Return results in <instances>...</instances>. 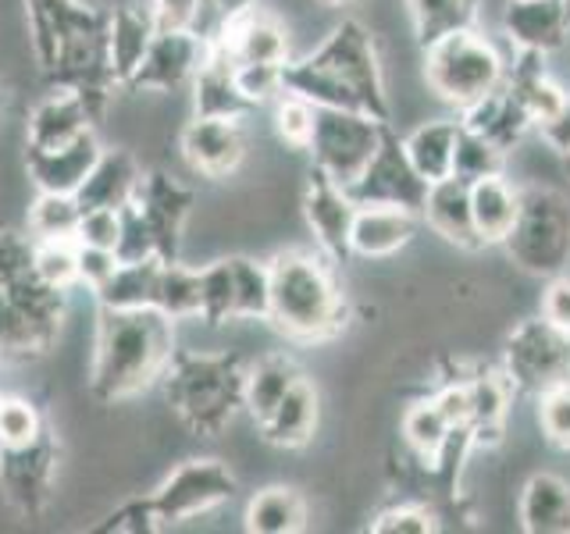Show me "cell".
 Masks as SVG:
<instances>
[{
  "label": "cell",
  "mask_w": 570,
  "mask_h": 534,
  "mask_svg": "<svg viewBox=\"0 0 570 534\" xmlns=\"http://www.w3.org/2000/svg\"><path fill=\"white\" fill-rule=\"evenodd\" d=\"M107 22L111 11L82 8L79 0H29L36 61L50 76L53 89L79 93L97 121L118 93Z\"/></svg>",
  "instance_id": "cell-1"
},
{
  "label": "cell",
  "mask_w": 570,
  "mask_h": 534,
  "mask_svg": "<svg viewBox=\"0 0 570 534\" xmlns=\"http://www.w3.org/2000/svg\"><path fill=\"white\" fill-rule=\"evenodd\" d=\"M282 89L311 100L314 107H338V111H364L389 121V97L382 79L379 47L371 32L343 18L314 53L282 65Z\"/></svg>",
  "instance_id": "cell-2"
},
{
  "label": "cell",
  "mask_w": 570,
  "mask_h": 534,
  "mask_svg": "<svg viewBox=\"0 0 570 534\" xmlns=\"http://www.w3.org/2000/svg\"><path fill=\"white\" fill-rule=\"evenodd\" d=\"M175 320L157 307L97 310L89 388L100 403H121L157 385L175 356Z\"/></svg>",
  "instance_id": "cell-3"
},
{
  "label": "cell",
  "mask_w": 570,
  "mask_h": 534,
  "mask_svg": "<svg viewBox=\"0 0 570 534\" xmlns=\"http://www.w3.org/2000/svg\"><path fill=\"white\" fill-rule=\"evenodd\" d=\"M267 320L293 343H328L350 325V299L335 278V264L311 249H282L272 260Z\"/></svg>",
  "instance_id": "cell-4"
},
{
  "label": "cell",
  "mask_w": 570,
  "mask_h": 534,
  "mask_svg": "<svg viewBox=\"0 0 570 534\" xmlns=\"http://www.w3.org/2000/svg\"><path fill=\"white\" fill-rule=\"evenodd\" d=\"M168 406L193 435L214 438L243 409L246 360L239 353H186L171 356L168 374L160 378Z\"/></svg>",
  "instance_id": "cell-5"
},
{
  "label": "cell",
  "mask_w": 570,
  "mask_h": 534,
  "mask_svg": "<svg viewBox=\"0 0 570 534\" xmlns=\"http://www.w3.org/2000/svg\"><path fill=\"white\" fill-rule=\"evenodd\" d=\"M193 210V189L165 171H147L129 207H121L118 260H178L183 228Z\"/></svg>",
  "instance_id": "cell-6"
},
{
  "label": "cell",
  "mask_w": 570,
  "mask_h": 534,
  "mask_svg": "<svg viewBox=\"0 0 570 534\" xmlns=\"http://www.w3.org/2000/svg\"><path fill=\"white\" fill-rule=\"evenodd\" d=\"M503 249L521 271L557 278L570 267V196L552 186H524L521 210L503 239Z\"/></svg>",
  "instance_id": "cell-7"
},
{
  "label": "cell",
  "mask_w": 570,
  "mask_h": 534,
  "mask_svg": "<svg viewBox=\"0 0 570 534\" xmlns=\"http://www.w3.org/2000/svg\"><path fill=\"white\" fill-rule=\"evenodd\" d=\"M503 58L478 29H460L442 36L432 47H424V82L439 100L453 103L456 111L492 93L495 86H503Z\"/></svg>",
  "instance_id": "cell-8"
},
{
  "label": "cell",
  "mask_w": 570,
  "mask_h": 534,
  "mask_svg": "<svg viewBox=\"0 0 570 534\" xmlns=\"http://www.w3.org/2000/svg\"><path fill=\"white\" fill-rule=\"evenodd\" d=\"M65 296L36 275L0 281V360H32L47 353L61 332Z\"/></svg>",
  "instance_id": "cell-9"
},
{
  "label": "cell",
  "mask_w": 570,
  "mask_h": 534,
  "mask_svg": "<svg viewBox=\"0 0 570 534\" xmlns=\"http://www.w3.org/2000/svg\"><path fill=\"white\" fill-rule=\"evenodd\" d=\"M385 125L364 111H338V107H317L314 139L307 154L314 157V168L325 171L332 182L353 186L361 171L371 165L374 150L385 136Z\"/></svg>",
  "instance_id": "cell-10"
},
{
  "label": "cell",
  "mask_w": 570,
  "mask_h": 534,
  "mask_svg": "<svg viewBox=\"0 0 570 534\" xmlns=\"http://www.w3.org/2000/svg\"><path fill=\"white\" fill-rule=\"evenodd\" d=\"M503 374L524 396L570 382V335L542 314L521 320L503 343Z\"/></svg>",
  "instance_id": "cell-11"
},
{
  "label": "cell",
  "mask_w": 570,
  "mask_h": 534,
  "mask_svg": "<svg viewBox=\"0 0 570 534\" xmlns=\"http://www.w3.org/2000/svg\"><path fill=\"white\" fill-rule=\"evenodd\" d=\"M236 492H239L236 474H232L222 459L204 456V459L178 463L147 498H150V510L157 516L160 531H165V527L186 524L193 516L232 503Z\"/></svg>",
  "instance_id": "cell-12"
},
{
  "label": "cell",
  "mask_w": 570,
  "mask_h": 534,
  "mask_svg": "<svg viewBox=\"0 0 570 534\" xmlns=\"http://www.w3.org/2000/svg\"><path fill=\"white\" fill-rule=\"evenodd\" d=\"M58 438L47 427L29 445H0V492L18 516H40L53 495V474H58Z\"/></svg>",
  "instance_id": "cell-13"
},
{
  "label": "cell",
  "mask_w": 570,
  "mask_h": 534,
  "mask_svg": "<svg viewBox=\"0 0 570 534\" xmlns=\"http://www.w3.org/2000/svg\"><path fill=\"white\" fill-rule=\"evenodd\" d=\"M350 196L356 204H385V207H403L421 214L428 182L421 171L410 165L403 139L392 132V125H385V136L374 150L371 165L361 171V178L350 186Z\"/></svg>",
  "instance_id": "cell-14"
},
{
  "label": "cell",
  "mask_w": 570,
  "mask_h": 534,
  "mask_svg": "<svg viewBox=\"0 0 570 534\" xmlns=\"http://www.w3.org/2000/svg\"><path fill=\"white\" fill-rule=\"evenodd\" d=\"M204 50H207V36L200 32L157 29L125 89H136V93L139 89H147V93H175V89L193 82L196 68L204 61Z\"/></svg>",
  "instance_id": "cell-15"
},
{
  "label": "cell",
  "mask_w": 570,
  "mask_h": 534,
  "mask_svg": "<svg viewBox=\"0 0 570 534\" xmlns=\"http://www.w3.org/2000/svg\"><path fill=\"white\" fill-rule=\"evenodd\" d=\"M303 218L317 243V254H325L335 267L346 264L350 254V231L356 218V200L346 186L332 182L325 171L311 168L307 189H303Z\"/></svg>",
  "instance_id": "cell-16"
},
{
  "label": "cell",
  "mask_w": 570,
  "mask_h": 534,
  "mask_svg": "<svg viewBox=\"0 0 570 534\" xmlns=\"http://www.w3.org/2000/svg\"><path fill=\"white\" fill-rule=\"evenodd\" d=\"M207 40L222 47L236 65H285L289 61V32L275 14L249 8L236 18H225L210 29Z\"/></svg>",
  "instance_id": "cell-17"
},
{
  "label": "cell",
  "mask_w": 570,
  "mask_h": 534,
  "mask_svg": "<svg viewBox=\"0 0 570 534\" xmlns=\"http://www.w3.org/2000/svg\"><path fill=\"white\" fill-rule=\"evenodd\" d=\"M246 129L243 118H196L183 129L178 150L183 160L204 178H228L246 157Z\"/></svg>",
  "instance_id": "cell-18"
},
{
  "label": "cell",
  "mask_w": 570,
  "mask_h": 534,
  "mask_svg": "<svg viewBox=\"0 0 570 534\" xmlns=\"http://www.w3.org/2000/svg\"><path fill=\"white\" fill-rule=\"evenodd\" d=\"M421 214L385 204H356V218L350 231V254L364 260L396 257L403 246L414 243Z\"/></svg>",
  "instance_id": "cell-19"
},
{
  "label": "cell",
  "mask_w": 570,
  "mask_h": 534,
  "mask_svg": "<svg viewBox=\"0 0 570 534\" xmlns=\"http://www.w3.org/2000/svg\"><path fill=\"white\" fill-rule=\"evenodd\" d=\"M503 29L517 50L552 53L570 36V8L567 0H510Z\"/></svg>",
  "instance_id": "cell-20"
},
{
  "label": "cell",
  "mask_w": 570,
  "mask_h": 534,
  "mask_svg": "<svg viewBox=\"0 0 570 534\" xmlns=\"http://www.w3.org/2000/svg\"><path fill=\"white\" fill-rule=\"evenodd\" d=\"M94 111L86 107V100L71 89H53L47 100L32 107L29 125H26V147L29 150H58L76 142L79 136L94 132Z\"/></svg>",
  "instance_id": "cell-21"
},
{
  "label": "cell",
  "mask_w": 570,
  "mask_h": 534,
  "mask_svg": "<svg viewBox=\"0 0 570 534\" xmlns=\"http://www.w3.org/2000/svg\"><path fill=\"white\" fill-rule=\"evenodd\" d=\"M100 154H104V147H100L97 132H86L76 142H68V147H58V150H29L26 147V171L40 192L76 196L79 186L86 182V175L94 171Z\"/></svg>",
  "instance_id": "cell-22"
},
{
  "label": "cell",
  "mask_w": 570,
  "mask_h": 534,
  "mask_svg": "<svg viewBox=\"0 0 570 534\" xmlns=\"http://www.w3.org/2000/svg\"><path fill=\"white\" fill-rule=\"evenodd\" d=\"M193 115L196 118H243L246 111H254L236 82V61L228 58L222 47H214L207 40L204 61L193 76Z\"/></svg>",
  "instance_id": "cell-23"
},
{
  "label": "cell",
  "mask_w": 570,
  "mask_h": 534,
  "mask_svg": "<svg viewBox=\"0 0 570 534\" xmlns=\"http://www.w3.org/2000/svg\"><path fill=\"white\" fill-rule=\"evenodd\" d=\"M421 221L450 246L485 249L478 239V231H474V218H471V186L460 182L456 175L439 178V182L428 186L424 207H421Z\"/></svg>",
  "instance_id": "cell-24"
},
{
  "label": "cell",
  "mask_w": 570,
  "mask_h": 534,
  "mask_svg": "<svg viewBox=\"0 0 570 534\" xmlns=\"http://www.w3.org/2000/svg\"><path fill=\"white\" fill-rule=\"evenodd\" d=\"M463 382H468V432L474 438V449H492L507 435L513 385L503 370H474Z\"/></svg>",
  "instance_id": "cell-25"
},
{
  "label": "cell",
  "mask_w": 570,
  "mask_h": 534,
  "mask_svg": "<svg viewBox=\"0 0 570 534\" xmlns=\"http://www.w3.org/2000/svg\"><path fill=\"white\" fill-rule=\"evenodd\" d=\"M503 86L517 97V103L524 107L531 125L539 129L542 121L557 118L563 107L570 103L567 89L546 71V53H531V50H517V61L507 68Z\"/></svg>",
  "instance_id": "cell-26"
},
{
  "label": "cell",
  "mask_w": 570,
  "mask_h": 534,
  "mask_svg": "<svg viewBox=\"0 0 570 534\" xmlns=\"http://www.w3.org/2000/svg\"><path fill=\"white\" fill-rule=\"evenodd\" d=\"M317 417H321L317 388L307 374H303V378L285 392L272 414L257 424V432L267 445H278V449H303L317 432Z\"/></svg>",
  "instance_id": "cell-27"
},
{
  "label": "cell",
  "mask_w": 570,
  "mask_h": 534,
  "mask_svg": "<svg viewBox=\"0 0 570 534\" xmlns=\"http://www.w3.org/2000/svg\"><path fill=\"white\" fill-rule=\"evenodd\" d=\"M460 125H463V129L478 132V136H485L503 154H510L517 142H521L534 129L528 111H524L521 103H517V97L510 93L507 86H495L492 93L474 100L471 107H463Z\"/></svg>",
  "instance_id": "cell-28"
},
{
  "label": "cell",
  "mask_w": 570,
  "mask_h": 534,
  "mask_svg": "<svg viewBox=\"0 0 570 534\" xmlns=\"http://www.w3.org/2000/svg\"><path fill=\"white\" fill-rule=\"evenodd\" d=\"M139 182H142V168L136 165V157L129 150H104L97 157L94 171H89L86 182L79 186L76 200L82 210H94V207L121 210L132 204Z\"/></svg>",
  "instance_id": "cell-29"
},
{
  "label": "cell",
  "mask_w": 570,
  "mask_h": 534,
  "mask_svg": "<svg viewBox=\"0 0 570 534\" xmlns=\"http://www.w3.org/2000/svg\"><path fill=\"white\" fill-rule=\"evenodd\" d=\"M517 521L528 534H570V481L560 474H531L521 488Z\"/></svg>",
  "instance_id": "cell-30"
},
{
  "label": "cell",
  "mask_w": 570,
  "mask_h": 534,
  "mask_svg": "<svg viewBox=\"0 0 570 534\" xmlns=\"http://www.w3.org/2000/svg\"><path fill=\"white\" fill-rule=\"evenodd\" d=\"M154 32H157V22L147 4L125 0L121 8L111 11V22H107V47H111V71L118 79V89L129 86L132 71L139 68L142 53H147V47L154 40Z\"/></svg>",
  "instance_id": "cell-31"
},
{
  "label": "cell",
  "mask_w": 570,
  "mask_h": 534,
  "mask_svg": "<svg viewBox=\"0 0 570 534\" xmlns=\"http://www.w3.org/2000/svg\"><path fill=\"white\" fill-rule=\"evenodd\" d=\"M521 210V189L507 175L481 178L471 186V218L481 246H503Z\"/></svg>",
  "instance_id": "cell-32"
},
{
  "label": "cell",
  "mask_w": 570,
  "mask_h": 534,
  "mask_svg": "<svg viewBox=\"0 0 570 534\" xmlns=\"http://www.w3.org/2000/svg\"><path fill=\"white\" fill-rule=\"evenodd\" d=\"M456 136H460V118H435L417 125L414 132L403 136V147L410 165L421 171L428 186L439 178L453 175V157H456Z\"/></svg>",
  "instance_id": "cell-33"
},
{
  "label": "cell",
  "mask_w": 570,
  "mask_h": 534,
  "mask_svg": "<svg viewBox=\"0 0 570 534\" xmlns=\"http://www.w3.org/2000/svg\"><path fill=\"white\" fill-rule=\"evenodd\" d=\"M303 378L299 364L285 353H267L257 364H246V388H243V409L257 424L282 403V396Z\"/></svg>",
  "instance_id": "cell-34"
},
{
  "label": "cell",
  "mask_w": 570,
  "mask_h": 534,
  "mask_svg": "<svg viewBox=\"0 0 570 534\" xmlns=\"http://www.w3.org/2000/svg\"><path fill=\"white\" fill-rule=\"evenodd\" d=\"M307 521H311L307 498L285 485L261 488L243 513V527L249 534H299L307 531Z\"/></svg>",
  "instance_id": "cell-35"
},
{
  "label": "cell",
  "mask_w": 570,
  "mask_h": 534,
  "mask_svg": "<svg viewBox=\"0 0 570 534\" xmlns=\"http://www.w3.org/2000/svg\"><path fill=\"white\" fill-rule=\"evenodd\" d=\"M400 432H403L410 456H414L417 463H424V467L435 474L445 445H450V438H453V424H450V417L442 414V406L432 396L410 403L406 414H403Z\"/></svg>",
  "instance_id": "cell-36"
},
{
  "label": "cell",
  "mask_w": 570,
  "mask_h": 534,
  "mask_svg": "<svg viewBox=\"0 0 570 534\" xmlns=\"http://www.w3.org/2000/svg\"><path fill=\"white\" fill-rule=\"evenodd\" d=\"M410 22H414L417 47H432L435 40L460 29H478L481 0H406Z\"/></svg>",
  "instance_id": "cell-37"
},
{
  "label": "cell",
  "mask_w": 570,
  "mask_h": 534,
  "mask_svg": "<svg viewBox=\"0 0 570 534\" xmlns=\"http://www.w3.org/2000/svg\"><path fill=\"white\" fill-rule=\"evenodd\" d=\"M165 260H121L118 271L107 278L104 289H97V307L104 310H139V307H154V285L157 271Z\"/></svg>",
  "instance_id": "cell-38"
},
{
  "label": "cell",
  "mask_w": 570,
  "mask_h": 534,
  "mask_svg": "<svg viewBox=\"0 0 570 534\" xmlns=\"http://www.w3.org/2000/svg\"><path fill=\"white\" fill-rule=\"evenodd\" d=\"M154 307L178 320L200 317V267H186L178 260H165L154 285Z\"/></svg>",
  "instance_id": "cell-39"
},
{
  "label": "cell",
  "mask_w": 570,
  "mask_h": 534,
  "mask_svg": "<svg viewBox=\"0 0 570 534\" xmlns=\"http://www.w3.org/2000/svg\"><path fill=\"white\" fill-rule=\"evenodd\" d=\"M232 267V320H267L272 267L254 257H228Z\"/></svg>",
  "instance_id": "cell-40"
},
{
  "label": "cell",
  "mask_w": 570,
  "mask_h": 534,
  "mask_svg": "<svg viewBox=\"0 0 570 534\" xmlns=\"http://www.w3.org/2000/svg\"><path fill=\"white\" fill-rule=\"evenodd\" d=\"M82 207L68 192H40L29 207V236L36 243L47 239H76Z\"/></svg>",
  "instance_id": "cell-41"
},
{
  "label": "cell",
  "mask_w": 570,
  "mask_h": 534,
  "mask_svg": "<svg viewBox=\"0 0 570 534\" xmlns=\"http://www.w3.org/2000/svg\"><path fill=\"white\" fill-rule=\"evenodd\" d=\"M453 175L460 182H481V178H492V175H507V154L489 142L485 136H478L471 129L460 125V136H456V157H453Z\"/></svg>",
  "instance_id": "cell-42"
},
{
  "label": "cell",
  "mask_w": 570,
  "mask_h": 534,
  "mask_svg": "<svg viewBox=\"0 0 570 534\" xmlns=\"http://www.w3.org/2000/svg\"><path fill=\"white\" fill-rule=\"evenodd\" d=\"M76 254H79V243L76 239H47V243H36V254H32V271L43 285L50 289H76L79 285V271H76Z\"/></svg>",
  "instance_id": "cell-43"
},
{
  "label": "cell",
  "mask_w": 570,
  "mask_h": 534,
  "mask_svg": "<svg viewBox=\"0 0 570 534\" xmlns=\"http://www.w3.org/2000/svg\"><path fill=\"white\" fill-rule=\"evenodd\" d=\"M314 121H317V107L311 100L285 93V89L275 97V132L285 147L307 150L314 139Z\"/></svg>",
  "instance_id": "cell-44"
},
{
  "label": "cell",
  "mask_w": 570,
  "mask_h": 534,
  "mask_svg": "<svg viewBox=\"0 0 570 534\" xmlns=\"http://www.w3.org/2000/svg\"><path fill=\"white\" fill-rule=\"evenodd\" d=\"M47 432L43 414L36 409V403L22 396H4L0 399V445H29L32 438H40Z\"/></svg>",
  "instance_id": "cell-45"
},
{
  "label": "cell",
  "mask_w": 570,
  "mask_h": 534,
  "mask_svg": "<svg viewBox=\"0 0 570 534\" xmlns=\"http://www.w3.org/2000/svg\"><path fill=\"white\" fill-rule=\"evenodd\" d=\"M539 403V427L552 449L570 453V382H560L534 396Z\"/></svg>",
  "instance_id": "cell-46"
},
{
  "label": "cell",
  "mask_w": 570,
  "mask_h": 534,
  "mask_svg": "<svg viewBox=\"0 0 570 534\" xmlns=\"http://www.w3.org/2000/svg\"><path fill=\"white\" fill-rule=\"evenodd\" d=\"M200 320L225 325L232 320V267L228 257L200 267Z\"/></svg>",
  "instance_id": "cell-47"
},
{
  "label": "cell",
  "mask_w": 570,
  "mask_h": 534,
  "mask_svg": "<svg viewBox=\"0 0 570 534\" xmlns=\"http://www.w3.org/2000/svg\"><path fill=\"white\" fill-rule=\"evenodd\" d=\"M367 531L371 534H435L439 513L428 503H396L382 513H374Z\"/></svg>",
  "instance_id": "cell-48"
},
{
  "label": "cell",
  "mask_w": 570,
  "mask_h": 534,
  "mask_svg": "<svg viewBox=\"0 0 570 534\" xmlns=\"http://www.w3.org/2000/svg\"><path fill=\"white\" fill-rule=\"evenodd\" d=\"M157 29H189V32H210V0H154L150 4Z\"/></svg>",
  "instance_id": "cell-49"
},
{
  "label": "cell",
  "mask_w": 570,
  "mask_h": 534,
  "mask_svg": "<svg viewBox=\"0 0 570 534\" xmlns=\"http://www.w3.org/2000/svg\"><path fill=\"white\" fill-rule=\"evenodd\" d=\"M236 82L249 107L275 103L282 93V65H236Z\"/></svg>",
  "instance_id": "cell-50"
},
{
  "label": "cell",
  "mask_w": 570,
  "mask_h": 534,
  "mask_svg": "<svg viewBox=\"0 0 570 534\" xmlns=\"http://www.w3.org/2000/svg\"><path fill=\"white\" fill-rule=\"evenodd\" d=\"M32 254H36V239L22 236V231L0 228V281H22L32 271Z\"/></svg>",
  "instance_id": "cell-51"
},
{
  "label": "cell",
  "mask_w": 570,
  "mask_h": 534,
  "mask_svg": "<svg viewBox=\"0 0 570 534\" xmlns=\"http://www.w3.org/2000/svg\"><path fill=\"white\" fill-rule=\"evenodd\" d=\"M76 243H82V246H100V249H115V254H118V243H121V210H107V207L82 210Z\"/></svg>",
  "instance_id": "cell-52"
},
{
  "label": "cell",
  "mask_w": 570,
  "mask_h": 534,
  "mask_svg": "<svg viewBox=\"0 0 570 534\" xmlns=\"http://www.w3.org/2000/svg\"><path fill=\"white\" fill-rule=\"evenodd\" d=\"M118 254L115 249H100V246H82L79 243V254H76V271H79V285H86L89 293H97L107 285V278H111L118 271Z\"/></svg>",
  "instance_id": "cell-53"
},
{
  "label": "cell",
  "mask_w": 570,
  "mask_h": 534,
  "mask_svg": "<svg viewBox=\"0 0 570 534\" xmlns=\"http://www.w3.org/2000/svg\"><path fill=\"white\" fill-rule=\"evenodd\" d=\"M100 531H121V534H150L160 531L157 516L150 510V498H132L121 510H115L107 516V524H100Z\"/></svg>",
  "instance_id": "cell-54"
},
{
  "label": "cell",
  "mask_w": 570,
  "mask_h": 534,
  "mask_svg": "<svg viewBox=\"0 0 570 534\" xmlns=\"http://www.w3.org/2000/svg\"><path fill=\"white\" fill-rule=\"evenodd\" d=\"M542 317L552 320V325H557L560 332H570V275L546 278Z\"/></svg>",
  "instance_id": "cell-55"
},
{
  "label": "cell",
  "mask_w": 570,
  "mask_h": 534,
  "mask_svg": "<svg viewBox=\"0 0 570 534\" xmlns=\"http://www.w3.org/2000/svg\"><path fill=\"white\" fill-rule=\"evenodd\" d=\"M539 136H542L560 157L570 154V103L563 107V111H560L557 118H549V121L539 125Z\"/></svg>",
  "instance_id": "cell-56"
},
{
  "label": "cell",
  "mask_w": 570,
  "mask_h": 534,
  "mask_svg": "<svg viewBox=\"0 0 570 534\" xmlns=\"http://www.w3.org/2000/svg\"><path fill=\"white\" fill-rule=\"evenodd\" d=\"M249 8H257V0H210V14H214V26L225 22V18H236Z\"/></svg>",
  "instance_id": "cell-57"
},
{
  "label": "cell",
  "mask_w": 570,
  "mask_h": 534,
  "mask_svg": "<svg viewBox=\"0 0 570 534\" xmlns=\"http://www.w3.org/2000/svg\"><path fill=\"white\" fill-rule=\"evenodd\" d=\"M317 4H321V8H350L353 0H317Z\"/></svg>",
  "instance_id": "cell-58"
},
{
  "label": "cell",
  "mask_w": 570,
  "mask_h": 534,
  "mask_svg": "<svg viewBox=\"0 0 570 534\" xmlns=\"http://www.w3.org/2000/svg\"><path fill=\"white\" fill-rule=\"evenodd\" d=\"M0 121H4V93H0Z\"/></svg>",
  "instance_id": "cell-59"
},
{
  "label": "cell",
  "mask_w": 570,
  "mask_h": 534,
  "mask_svg": "<svg viewBox=\"0 0 570 534\" xmlns=\"http://www.w3.org/2000/svg\"><path fill=\"white\" fill-rule=\"evenodd\" d=\"M563 168H567V175H570V154H563Z\"/></svg>",
  "instance_id": "cell-60"
},
{
  "label": "cell",
  "mask_w": 570,
  "mask_h": 534,
  "mask_svg": "<svg viewBox=\"0 0 570 534\" xmlns=\"http://www.w3.org/2000/svg\"><path fill=\"white\" fill-rule=\"evenodd\" d=\"M132 4H147V8H150V4H154V0H132Z\"/></svg>",
  "instance_id": "cell-61"
},
{
  "label": "cell",
  "mask_w": 570,
  "mask_h": 534,
  "mask_svg": "<svg viewBox=\"0 0 570 534\" xmlns=\"http://www.w3.org/2000/svg\"><path fill=\"white\" fill-rule=\"evenodd\" d=\"M567 8H570V0H567Z\"/></svg>",
  "instance_id": "cell-62"
},
{
  "label": "cell",
  "mask_w": 570,
  "mask_h": 534,
  "mask_svg": "<svg viewBox=\"0 0 570 534\" xmlns=\"http://www.w3.org/2000/svg\"><path fill=\"white\" fill-rule=\"evenodd\" d=\"M0 399H4V396H0Z\"/></svg>",
  "instance_id": "cell-63"
},
{
  "label": "cell",
  "mask_w": 570,
  "mask_h": 534,
  "mask_svg": "<svg viewBox=\"0 0 570 534\" xmlns=\"http://www.w3.org/2000/svg\"><path fill=\"white\" fill-rule=\"evenodd\" d=\"M567 335H570V332H567Z\"/></svg>",
  "instance_id": "cell-64"
}]
</instances>
